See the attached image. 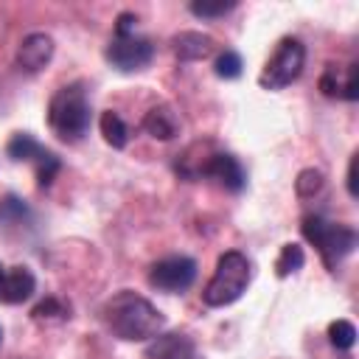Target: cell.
Wrapping results in <instances>:
<instances>
[{"instance_id": "1", "label": "cell", "mask_w": 359, "mask_h": 359, "mask_svg": "<svg viewBox=\"0 0 359 359\" xmlns=\"http://www.w3.org/2000/svg\"><path fill=\"white\" fill-rule=\"evenodd\" d=\"M101 320L107 331L123 342H146L160 337L165 328V317L160 314V309L132 289H121L118 294H112L101 306Z\"/></svg>"}, {"instance_id": "2", "label": "cell", "mask_w": 359, "mask_h": 359, "mask_svg": "<svg viewBox=\"0 0 359 359\" xmlns=\"http://www.w3.org/2000/svg\"><path fill=\"white\" fill-rule=\"evenodd\" d=\"M90 121H93V109H90V98H87V90L81 81L65 84L50 95L48 126L59 140H65V143L81 140L90 132Z\"/></svg>"}, {"instance_id": "3", "label": "cell", "mask_w": 359, "mask_h": 359, "mask_svg": "<svg viewBox=\"0 0 359 359\" xmlns=\"http://www.w3.org/2000/svg\"><path fill=\"white\" fill-rule=\"evenodd\" d=\"M252 280V264L244 252L238 250H227L219 255L216 261V272L208 280V286L202 289V303L210 309H224L230 303H236L247 286Z\"/></svg>"}, {"instance_id": "4", "label": "cell", "mask_w": 359, "mask_h": 359, "mask_svg": "<svg viewBox=\"0 0 359 359\" xmlns=\"http://www.w3.org/2000/svg\"><path fill=\"white\" fill-rule=\"evenodd\" d=\"M300 230H303V238L317 247L323 264H325L331 272H337L339 261L348 258V255L356 250V230H353L351 224L328 222V219L320 216V213L303 216Z\"/></svg>"}, {"instance_id": "5", "label": "cell", "mask_w": 359, "mask_h": 359, "mask_svg": "<svg viewBox=\"0 0 359 359\" xmlns=\"http://www.w3.org/2000/svg\"><path fill=\"white\" fill-rule=\"evenodd\" d=\"M303 65H306V45L297 36H283L275 53L266 59L258 84L264 90H283L303 73Z\"/></svg>"}, {"instance_id": "6", "label": "cell", "mask_w": 359, "mask_h": 359, "mask_svg": "<svg viewBox=\"0 0 359 359\" xmlns=\"http://www.w3.org/2000/svg\"><path fill=\"white\" fill-rule=\"evenodd\" d=\"M104 56L115 70L137 73L154 59V45H151V39H146V36H140L135 31H115V36L109 39Z\"/></svg>"}, {"instance_id": "7", "label": "cell", "mask_w": 359, "mask_h": 359, "mask_svg": "<svg viewBox=\"0 0 359 359\" xmlns=\"http://www.w3.org/2000/svg\"><path fill=\"white\" fill-rule=\"evenodd\" d=\"M194 280H196V261L188 258V255L160 258L149 269V283L157 292H165V294H180V292L191 289Z\"/></svg>"}, {"instance_id": "8", "label": "cell", "mask_w": 359, "mask_h": 359, "mask_svg": "<svg viewBox=\"0 0 359 359\" xmlns=\"http://www.w3.org/2000/svg\"><path fill=\"white\" fill-rule=\"evenodd\" d=\"M205 177L216 180V182H219L224 191H230V194H238V191H244V185H247V174H244L238 157H233L230 151H219V149L210 154V160H208V165H205V171H202V180H205Z\"/></svg>"}, {"instance_id": "9", "label": "cell", "mask_w": 359, "mask_h": 359, "mask_svg": "<svg viewBox=\"0 0 359 359\" xmlns=\"http://www.w3.org/2000/svg\"><path fill=\"white\" fill-rule=\"evenodd\" d=\"M53 48L56 45L48 34H28L17 48V67H22L25 73H39L53 59Z\"/></svg>"}, {"instance_id": "10", "label": "cell", "mask_w": 359, "mask_h": 359, "mask_svg": "<svg viewBox=\"0 0 359 359\" xmlns=\"http://www.w3.org/2000/svg\"><path fill=\"white\" fill-rule=\"evenodd\" d=\"M149 359H205L196 348V342L188 337V334H160L151 339L149 351H146Z\"/></svg>"}, {"instance_id": "11", "label": "cell", "mask_w": 359, "mask_h": 359, "mask_svg": "<svg viewBox=\"0 0 359 359\" xmlns=\"http://www.w3.org/2000/svg\"><path fill=\"white\" fill-rule=\"evenodd\" d=\"M216 151V143L213 140H196V143H191L182 154H177V160H174V171L182 177V180H202V171H205V165H208V160H210V154Z\"/></svg>"}, {"instance_id": "12", "label": "cell", "mask_w": 359, "mask_h": 359, "mask_svg": "<svg viewBox=\"0 0 359 359\" xmlns=\"http://www.w3.org/2000/svg\"><path fill=\"white\" fill-rule=\"evenodd\" d=\"M36 289V278L28 266H11L6 269L3 286H0V303H25Z\"/></svg>"}, {"instance_id": "13", "label": "cell", "mask_w": 359, "mask_h": 359, "mask_svg": "<svg viewBox=\"0 0 359 359\" xmlns=\"http://www.w3.org/2000/svg\"><path fill=\"white\" fill-rule=\"evenodd\" d=\"M171 50L180 62H199L213 53V39L202 31H180L171 39Z\"/></svg>"}, {"instance_id": "14", "label": "cell", "mask_w": 359, "mask_h": 359, "mask_svg": "<svg viewBox=\"0 0 359 359\" xmlns=\"http://www.w3.org/2000/svg\"><path fill=\"white\" fill-rule=\"evenodd\" d=\"M143 129L154 140H171V137L180 135V121H177V115L168 104H157L143 115Z\"/></svg>"}, {"instance_id": "15", "label": "cell", "mask_w": 359, "mask_h": 359, "mask_svg": "<svg viewBox=\"0 0 359 359\" xmlns=\"http://www.w3.org/2000/svg\"><path fill=\"white\" fill-rule=\"evenodd\" d=\"M42 149H45V146H42L31 132H14L11 140L6 143V154H8L14 163H22V160H25V163H34V160L42 154Z\"/></svg>"}, {"instance_id": "16", "label": "cell", "mask_w": 359, "mask_h": 359, "mask_svg": "<svg viewBox=\"0 0 359 359\" xmlns=\"http://www.w3.org/2000/svg\"><path fill=\"white\" fill-rule=\"evenodd\" d=\"M98 129H101L104 140H107L112 149H123V146L129 143V129H126L123 118H121L118 112H112V109L101 112V118H98Z\"/></svg>"}, {"instance_id": "17", "label": "cell", "mask_w": 359, "mask_h": 359, "mask_svg": "<svg viewBox=\"0 0 359 359\" xmlns=\"http://www.w3.org/2000/svg\"><path fill=\"white\" fill-rule=\"evenodd\" d=\"M303 261H306L303 247L289 241V244L280 247V255H278V261H275V275H278V278H286V275L297 272V269L303 266Z\"/></svg>"}, {"instance_id": "18", "label": "cell", "mask_w": 359, "mask_h": 359, "mask_svg": "<svg viewBox=\"0 0 359 359\" xmlns=\"http://www.w3.org/2000/svg\"><path fill=\"white\" fill-rule=\"evenodd\" d=\"M328 342L337 348V351H351L353 342H356V328L351 320H334L328 323Z\"/></svg>"}, {"instance_id": "19", "label": "cell", "mask_w": 359, "mask_h": 359, "mask_svg": "<svg viewBox=\"0 0 359 359\" xmlns=\"http://www.w3.org/2000/svg\"><path fill=\"white\" fill-rule=\"evenodd\" d=\"M236 8V0H194L188 6V11L194 17H202V20H216V17H224L227 11Z\"/></svg>"}, {"instance_id": "20", "label": "cell", "mask_w": 359, "mask_h": 359, "mask_svg": "<svg viewBox=\"0 0 359 359\" xmlns=\"http://www.w3.org/2000/svg\"><path fill=\"white\" fill-rule=\"evenodd\" d=\"M34 168H36V182H39V188H48V185L53 182V177L59 174L62 163H59V157H56L50 149H42V154L34 160Z\"/></svg>"}, {"instance_id": "21", "label": "cell", "mask_w": 359, "mask_h": 359, "mask_svg": "<svg viewBox=\"0 0 359 359\" xmlns=\"http://www.w3.org/2000/svg\"><path fill=\"white\" fill-rule=\"evenodd\" d=\"M241 70H244V62H241V56L236 53V50H222L219 56H216V62H213V73L219 76V79H238L241 76Z\"/></svg>"}, {"instance_id": "22", "label": "cell", "mask_w": 359, "mask_h": 359, "mask_svg": "<svg viewBox=\"0 0 359 359\" xmlns=\"http://www.w3.org/2000/svg\"><path fill=\"white\" fill-rule=\"evenodd\" d=\"M28 219H31V210H28V205L22 199H17L14 194L0 199V222L20 224V222H28Z\"/></svg>"}, {"instance_id": "23", "label": "cell", "mask_w": 359, "mask_h": 359, "mask_svg": "<svg viewBox=\"0 0 359 359\" xmlns=\"http://www.w3.org/2000/svg\"><path fill=\"white\" fill-rule=\"evenodd\" d=\"M31 317L36 323H42V320H65V317H70V309L56 297H45L31 309Z\"/></svg>"}, {"instance_id": "24", "label": "cell", "mask_w": 359, "mask_h": 359, "mask_svg": "<svg viewBox=\"0 0 359 359\" xmlns=\"http://www.w3.org/2000/svg\"><path fill=\"white\" fill-rule=\"evenodd\" d=\"M320 188H323V171H317V168H303L294 180V191L303 199H311L314 194H320Z\"/></svg>"}, {"instance_id": "25", "label": "cell", "mask_w": 359, "mask_h": 359, "mask_svg": "<svg viewBox=\"0 0 359 359\" xmlns=\"http://www.w3.org/2000/svg\"><path fill=\"white\" fill-rule=\"evenodd\" d=\"M320 90L325 93V95H342V79L337 76V67L334 65H328V70L323 73V79H320Z\"/></svg>"}, {"instance_id": "26", "label": "cell", "mask_w": 359, "mask_h": 359, "mask_svg": "<svg viewBox=\"0 0 359 359\" xmlns=\"http://www.w3.org/2000/svg\"><path fill=\"white\" fill-rule=\"evenodd\" d=\"M342 98H348V101H356L359 98V67L356 65H348V70H345Z\"/></svg>"}, {"instance_id": "27", "label": "cell", "mask_w": 359, "mask_h": 359, "mask_svg": "<svg viewBox=\"0 0 359 359\" xmlns=\"http://www.w3.org/2000/svg\"><path fill=\"white\" fill-rule=\"evenodd\" d=\"M356 163H359V154H353L351 163H348V194L351 196L359 194V188H356Z\"/></svg>"}, {"instance_id": "28", "label": "cell", "mask_w": 359, "mask_h": 359, "mask_svg": "<svg viewBox=\"0 0 359 359\" xmlns=\"http://www.w3.org/2000/svg\"><path fill=\"white\" fill-rule=\"evenodd\" d=\"M3 278H6V266L0 264V286H3Z\"/></svg>"}, {"instance_id": "29", "label": "cell", "mask_w": 359, "mask_h": 359, "mask_svg": "<svg viewBox=\"0 0 359 359\" xmlns=\"http://www.w3.org/2000/svg\"><path fill=\"white\" fill-rule=\"evenodd\" d=\"M0 339H3V328H0Z\"/></svg>"}]
</instances>
